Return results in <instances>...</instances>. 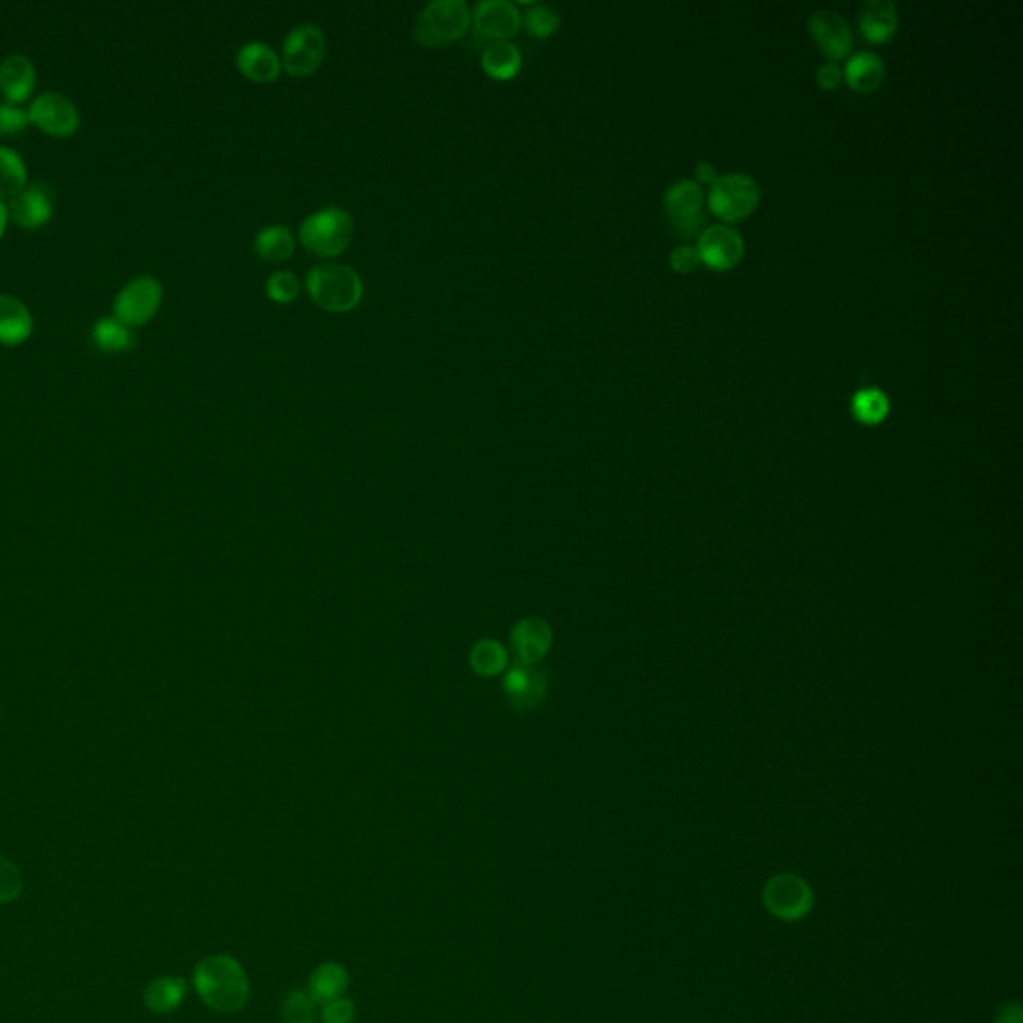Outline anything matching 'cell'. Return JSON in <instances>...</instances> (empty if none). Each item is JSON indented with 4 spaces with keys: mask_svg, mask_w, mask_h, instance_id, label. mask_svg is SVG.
Returning a JSON list of instances; mask_svg holds the SVG:
<instances>
[{
    "mask_svg": "<svg viewBox=\"0 0 1023 1023\" xmlns=\"http://www.w3.org/2000/svg\"><path fill=\"white\" fill-rule=\"evenodd\" d=\"M484 72L494 80H512L522 70V55L510 40H496L483 50Z\"/></svg>",
    "mask_w": 1023,
    "mask_h": 1023,
    "instance_id": "obj_20",
    "label": "cell"
},
{
    "mask_svg": "<svg viewBox=\"0 0 1023 1023\" xmlns=\"http://www.w3.org/2000/svg\"><path fill=\"white\" fill-rule=\"evenodd\" d=\"M327 35L319 25H300L289 32L282 50V68L290 77H309L327 57Z\"/></svg>",
    "mask_w": 1023,
    "mask_h": 1023,
    "instance_id": "obj_6",
    "label": "cell"
},
{
    "mask_svg": "<svg viewBox=\"0 0 1023 1023\" xmlns=\"http://www.w3.org/2000/svg\"><path fill=\"white\" fill-rule=\"evenodd\" d=\"M92 340L103 352H125L135 347L133 330L110 316L98 320L92 327Z\"/></svg>",
    "mask_w": 1023,
    "mask_h": 1023,
    "instance_id": "obj_24",
    "label": "cell"
},
{
    "mask_svg": "<svg viewBox=\"0 0 1023 1023\" xmlns=\"http://www.w3.org/2000/svg\"><path fill=\"white\" fill-rule=\"evenodd\" d=\"M816 78H818V82H820L821 87L836 88L840 85L841 68L838 67V65H834V62H826V65H821V67L818 68Z\"/></svg>",
    "mask_w": 1023,
    "mask_h": 1023,
    "instance_id": "obj_34",
    "label": "cell"
},
{
    "mask_svg": "<svg viewBox=\"0 0 1023 1023\" xmlns=\"http://www.w3.org/2000/svg\"><path fill=\"white\" fill-rule=\"evenodd\" d=\"M282 1010L289 1023L310 1022L314 1015V1000L310 997L309 992H302V990L290 992L284 997Z\"/></svg>",
    "mask_w": 1023,
    "mask_h": 1023,
    "instance_id": "obj_29",
    "label": "cell"
},
{
    "mask_svg": "<svg viewBox=\"0 0 1023 1023\" xmlns=\"http://www.w3.org/2000/svg\"><path fill=\"white\" fill-rule=\"evenodd\" d=\"M352 231L354 224L344 208L327 206L304 218V223L300 224L299 238L306 251L330 259L347 251Z\"/></svg>",
    "mask_w": 1023,
    "mask_h": 1023,
    "instance_id": "obj_4",
    "label": "cell"
},
{
    "mask_svg": "<svg viewBox=\"0 0 1023 1023\" xmlns=\"http://www.w3.org/2000/svg\"><path fill=\"white\" fill-rule=\"evenodd\" d=\"M898 7L892 0H868L859 10V27L874 42L889 39L898 29Z\"/></svg>",
    "mask_w": 1023,
    "mask_h": 1023,
    "instance_id": "obj_18",
    "label": "cell"
},
{
    "mask_svg": "<svg viewBox=\"0 0 1023 1023\" xmlns=\"http://www.w3.org/2000/svg\"><path fill=\"white\" fill-rule=\"evenodd\" d=\"M472 25L483 39L510 40L520 30V10L510 0H480L472 9Z\"/></svg>",
    "mask_w": 1023,
    "mask_h": 1023,
    "instance_id": "obj_10",
    "label": "cell"
},
{
    "mask_svg": "<svg viewBox=\"0 0 1023 1023\" xmlns=\"http://www.w3.org/2000/svg\"><path fill=\"white\" fill-rule=\"evenodd\" d=\"M851 410L866 425L881 422L889 412V400L879 388H864L851 400Z\"/></svg>",
    "mask_w": 1023,
    "mask_h": 1023,
    "instance_id": "obj_26",
    "label": "cell"
},
{
    "mask_svg": "<svg viewBox=\"0 0 1023 1023\" xmlns=\"http://www.w3.org/2000/svg\"><path fill=\"white\" fill-rule=\"evenodd\" d=\"M708 203L724 221H738L752 213L760 203V186L748 174H724L712 183Z\"/></svg>",
    "mask_w": 1023,
    "mask_h": 1023,
    "instance_id": "obj_5",
    "label": "cell"
},
{
    "mask_svg": "<svg viewBox=\"0 0 1023 1023\" xmlns=\"http://www.w3.org/2000/svg\"><path fill=\"white\" fill-rule=\"evenodd\" d=\"M695 176L702 183H714L715 178H718V170H715V166L712 163L702 160V163L695 165Z\"/></svg>",
    "mask_w": 1023,
    "mask_h": 1023,
    "instance_id": "obj_36",
    "label": "cell"
},
{
    "mask_svg": "<svg viewBox=\"0 0 1023 1023\" xmlns=\"http://www.w3.org/2000/svg\"><path fill=\"white\" fill-rule=\"evenodd\" d=\"M306 290L314 304L332 314L357 309L364 296V284L354 269L347 264H319L306 276Z\"/></svg>",
    "mask_w": 1023,
    "mask_h": 1023,
    "instance_id": "obj_2",
    "label": "cell"
},
{
    "mask_svg": "<svg viewBox=\"0 0 1023 1023\" xmlns=\"http://www.w3.org/2000/svg\"><path fill=\"white\" fill-rule=\"evenodd\" d=\"M664 206H666L672 228L680 236L690 238L702 228V224H704V213H702L704 193H702V186L695 181L682 178L676 184H672L668 188Z\"/></svg>",
    "mask_w": 1023,
    "mask_h": 1023,
    "instance_id": "obj_9",
    "label": "cell"
},
{
    "mask_svg": "<svg viewBox=\"0 0 1023 1023\" xmlns=\"http://www.w3.org/2000/svg\"><path fill=\"white\" fill-rule=\"evenodd\" d=\"M25 183H27V166H25L22 156L12 148L0 146V198H7V196L12 198L14 194H19L25 188Z\"/></svg>",
    "mask_w": 1023,
    "mask_h": 1023,
    "instance_id": "obj_25",
    "label": "cell"
},
{
    "mask_svg": "<svg viewBox=\"0 0 1023 1023\" xmlns=\"http://www.w3.org/2000/svg\"><path fill=\"white\" fill-rule=\"evenodd\" d=\"M472 25V10L464 0H432L420 10L415 39L426 49L446 47L462 39Z\"/></svg>",
    "mask_w": 1023,
    "mask_h": 1023,
    "instance_id": "obj_3",
    "label": "cell"
},
{
    "mask_svg": "<svg viewBox=\"0 0 1023 1023\" xmlns=\"http://www.w3.org/2000/svg\"><path fill=\"white\" fill-rule=\"evenodd\" d=\"M700 262V254H698V249L690 246V244H682L678 246L670 254V264L676 269L678 272H690L694 271Z\"/></svg>",
    "mask_w": 1023,
    "mask_h": 1023,
    "instance_id": "obj_33",
    "label": "cell"
},
{
    "mask_svg": "<svg viewBox=\"0 0 1023 1023\" xmlns=\"http://www.w3.org/2000/svg\"><path fill=\"white\" fill-rule=\"evenodd\" d=\"M698 254L712 269L725 271L740 262L743 254V238L740 231L728 224H712L698 238Z\"/></svg>",
    "mask_w": 1023,
    "mask_h": 1023,
    "instance_id": "obj_11",
    "label": "cell"
},
{
    "mask_svg": "<svg viewBox=\"0 0 1023 1023\" xmlns=\"http://www.w3.org/2000/svg\"><path fill=\"white\" fill-rule=\"evenodd\" d=\"M300 282L296 274L290 271L272 272L266 281V294L269 299L279 302V304H290L292 300L299 296Z\"/></svg>",
    "mask_w": 1023,
    "mask_h": 1023,
    "instance_id": "obj_28",
    "label": "cell"
},
{
    "mask_svg": "<svg viewBox=\"0 0 1023 1023\" xmlns=\"http://www.w3.org/2000/svg\"><path fill=\"white\" fill-rule=\"evenodd\" d=\"M236 67L252 82L269 85L281 77L282 60L271 45L252 40L238 50Z\"/></svg>",
    "mask_w": 1023,
    "mask_h": 1023,
    "instance_id": "obj_15",
    "label": "cell"
},
{
    "mask_svg": "<svg viewBox=\"0 0 1023 1023\" xmlns=\"http://www.w3.org/2000/svg\"><path fill=\"white\" fill-rule=\"evenodd\" d=\"M32 316L29 309L14 296L0 294V344L17 347L29 339Z\"/></svg>",
    "mask_w": 1023,
    "mask_h": 1023,
    "instance_id": "obj_17",
    "label": "cell"
},
{
    "mask_svg": "<svg viewBox=\"0 0 1023 1023\" xmlns=\"http://www.w3.org/2000/svg\"><path fill=\"white\" fill-rule=\"evenodd\" d=\"M29 118L45 133L55 136L72 135L78 126V110L70 98L60 92H42L30 105Z\"/></svg>",
    "mask_w": 1023,
    "mask_h": 1023,
    "instance_id": "obj_12",
    "label": "cell"
},
{
    "mask_svg": "<svg viewBox=\"0 0 1023 1023\" xmlns=\"http://www.w3.org/2000/svg\"><path fill=\"white\" fill-rule=\"evenodd\" d=\"M29 123V113L12 105H0V136L20 135Z\"/></svg>",
    "mask_w": 1023,
    "mask_h": 1023,
    "instance_id": "obj_31",
    "label": "cell"
},
{
    "mask_svg": "<svg viewBox=\"0 0 1023 1023\" xmlns=\"http://www.w3.org/2000/svg\"><path fill=\"white\" fill-rule=\"evenodd\" d=\"M354 1015H357L354 1002L344 1000V997L322 1005V1023H352Z\"/></svg>",
    "mask_w": 1023,
    "mask_h": 1023,
    "instance_id": "obj_32",
    "label": "cell"
},
{
    "mask_svg": "<svg viewBox=\"0 0 1023 1023\" xmlns=\"http://www.w3.org/2000/svg\"><path fill=\"white\" fill-rule=\"evenodd\" d=\"M188 985L183 977L163 975L145 987V1004L153 1014H170L186 997Z\"/></svg>",
    "mask_w": 1023,
    "mask_h": 1023,
    "instance_id": "obj_21",
    "label": "cell"
},
{
    "mask_svg": "<svg viewBox=\"0 0 1023 1023\" xmlns=\"http://www.w3.org/2000/svg\"><path fill=\"white\" fill-rule=\"evenodd\" d=\"M300 1023H312V1022H300Z\"/></svg>",
    "mask_w": 1023,
    "mask_h": 1023,
    "instance_id": "obj_38",
    "label": "cell"
},
{
    "mask_svg": "<svg viewBox=\"0 0 1023 1023\" xmlns=\"http://www.w3.org/2000/svg\"><path fill=\"white\" fill-rule=\"evenodd\" d=\"M193 982L204 1004L223 1014L241 1012L251 995L244 967L231 956L201 959L194 967Z\"/></svg>",
    "mask_w": 1023,
    "mask_h": 1023,
    "instance_id": "obj_1",
    "label": "cell"
},
{
    "mask_svg": "<svg viewBox=\"0 0 1023 1023\" xmlns=\"http://www.w3.org/2000/svg\"><path fill=\"white\" fill-rule=\"evenodd\" d=\"M37 72L29 58L10 55L0 62V90L9 98V105L25 103L35 88Z\"/></svg>",
    "mask_w": 1023,
    "mask_h": 1023,
    "instance_id": "obj_16",
    "label": "cell"
},
{
    "mask_svg": "<svg viewBox=\"0 0 1023 1023\" xmlns=\"http://www.w3.org/2000/svg\"><path fill=\"white\" fill-rule=\"evenodd\" d=\"M997 1023H1022V1007L1020 1004L1002 1005L997 1014Z\"/></svg>",
    "mask_w": 1023,
    "mask_h": 1023,
    "instance_id": "obj_35",
    "label": "cell"
},
{
    "mask_svg": "<svg viewBox=\"0 0 1023 1023\" xmlns=\"http://www.w3.org/2000/svg\"><path fill=\"white\" fill-rule=\"evenodd\" d=\"M763 906L772 916L796 922L808 916L813 906V894L803 879L793 874H780L766 884Z\"/></svg>",
    "mask_w": 1023,
    "mask_h": 1023,
    "instance_id": "obj_7",
    "label": "cell"
},
{
    "mask_svg": "<svg viewBox=\"0 0 1023 1023\" xmlns=\"http://www.w3.org/2000/svg\"><path fill=\"white\" fill-rule=\"evenodd\" d=\"M522 22L528 30V35L534 39H548L561 27V17H558L556 10L546 7V4H534L524 14Z\"/></svg>",
    "mask_w": 1023,
    "mask_h": 1023,
    "instance_id": "obj_27",
    "label": "cell"
},
{
    "mask_svg": "<svg viewBox=\"0 0 1023 1023\" xmlns=\"http://www.w3.org/2000/svg\"><path fill=\"white\" fill-rule=\"evenodd\" d=\"M886 75L884 58L871 50H859L846 65V78L851 87L861 92H869L879 87Z\"/></svg>",
    "mask_w": 1023,
    "mask_h": 1023,
    "instance_id": "obj_22",
    "label": "cell"
},
{
    "mask_svg": "<svg viewBox=\"0 0 1023 1023\" xmlns=\"http://www.w3.org/2000/svg\"><path fill=\"white\" fill-rule=\"evenodd\" d=\"M347 967L334 964V962H327L312 972L306 992L314 1000V1004L327 1005L334 1000H340L347 992Z\"/></svg>",
    "mask_w": 1023,
    "mask_h": 1023,
    "instance_id": "obj_19",
    "label": "cell"
},
{
    "mask_svg": "<svg viewBox=\"0 0 1023 1023\" xmlns=\"http://www.w3.org/2000/svg\"><path fill=\"white\" fill-rule=\"evenodd\" d=\"M163 302V286L153 276H140L128 282L115 300V319L128 329L143 327L153 319Z\"/></svg>",
    "mask_w": 1023,
    "mask_h": 1023,
    "instance_id": "obj_8",
    "label": "cell"
},
{
    "mask_svg": "<svg viewBox=\"0 0 1023 1023\" xmlns=\"http://www.w3.org/2000/svg\"><path fill=\"white\" fill-rule=\"evenodd\" d=\"M22 892L20 871L10 859L0 856V904H9L19 898Z\"/></svg>",
    "mask_w": 1023,
    "mask_h": 1023,
    "instance_id": "obj_30",
    "label": "cell"
},
{
    "mask_svg": "<svg viewBox=\"0 0 1023 1023\" xmlns=\"http://www.w3.org/2000/svg\"><path fill=\"white\" fill-rule=\"evenodd\" d=\"M294 246H296L294 234L281 224H271L262 228L254 238V251L262 261L266 262L289 261L294 252Z\"/></svg>",
    "mask_w": 1023,
    "mask_h": 1023,
    "instance_id": "obj_23",
    "label": "cell"
},
{
    "mask_svg": "<svg viewBox=\"0 0 1023 1023\" xmlns=\"http://www.w3.org/2000/svg\"><path fill=\"white\" fill-rule=\"evenodd\" d=\"M7 218H9L7 206L0 203V236H2V232H4V226H7Z\"/></svg>",
    "mask_w": 1023,
    "mask_h": 1023,
    "instance_id": "obj_37",
    "label": "cell"
},
{
    "mask_svg": "<svg viewBox=\"0 0 1023 1023\" xmlns=\"http://www.w3.org/2000/svg\"><path fill=\"white\" fill-rule=\"evenodd\" d=\"M55 198L45 183H32L25 186L19 194L10 198L7 213L22 228H40L52 216Z\"/></svg>",
    "mask_w": 1023,
    "mask_h": 1023,
    "instance_id": "obj_13",
    "label": "cell"
},
{
    "mask_svg": "<svg viewBox=\"0 0 1023 1023\" xmlns=\"http://www.w3.org/2000/svg\"><path fill=\"white\" fill-rule=\"evenodd\" d=\"M811 37L820 45L828 57H846L854 45L850 25L840 12L821 9L813 12L810 19Z\"/></svg>",
    "mask_w": 1023,
    "mask_h": 1023,
    "instance_id": "obj_14",
    "label": "cell"
}]
</instances>
